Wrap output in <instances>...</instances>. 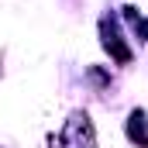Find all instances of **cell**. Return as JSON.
<instances>
[{"label":"cell","instance_id":"cell-2","mask_svg":"<svg viewBox=\"0 0 148 148\" xmlns=\"http://www.w3.org/2000/svg\"><path fill=\"white\" fill-rule=\"evenodd\" d=\"M127 134H131V141H138V145H148V124H145V114H131V124H127Z\"/></svg>","mask_w":148,"mask_h":148},{"label":"cell","instance_id":"cell-1","mask_svg":"<svg viewBox=\"0 0 148 148\" xmlns=\"http://www.w3.org/2000/svg\"><path fill=\"white\" fill-rule=\"evenodd\" d=\"M62 148H97L93 127H90V117H86V114H76L73 121L66 124V131H62Z\"/></svg>","mask_w":148,"mask_h":148}]
</instances>
